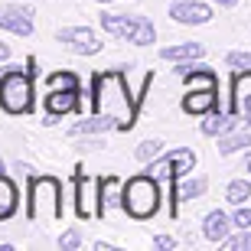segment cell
<instances>
[{
  "mask_svg": "<svg viewBox=\"0 0 251 251\" xmlns=\"http://www.w3.org/2000/svg\"><path fill=\"white\" fill-rule=\"evenodd\" d=\"M193 170H196V150L189 147H170L157 160L147 163V173L160 183H176L179 176H189Z\"/></svg>",
  "mask_w": 251,
  "mask_h": 251,
  "instance_id": "cell-6",
  "label": "cell"
},
{
  "mask_svg": "<svg viewBox=\"0 0 251 251\" xmlns=\"http://www.w3.org/2000/svg\"><path fill=\"white\" fill-rule=\"evenodd\" d=\"M82 104V88H49L46 95V124H52L62 114L78 111Z\"/></svg>",
  "mask_w": 251,
  "mask_h": 251,
  "instance_id": "cell-11",
  "label": "cell"
},
{
  "mask_svg": "<svg viewBox=\"0 0 251 251\" xmlns=\"http://www.w3.org/2000/svg\"><path fill=\"white\" fill-rule=\"evenodd\" d=\"M251 147V130H228V134H222L219 137V153L222 157H228V153H238V150Z\"/></svg>",
  "mask_w": 251,
  "mask_h": 251,
  "instance_id": "cell-21",
  "label": "cell"
},
{
  "mask_svg": "<svg viewBox=\"0 0 251 251\" xmlns=\"http://www.w3.org/2000/svg\"><path fill=\"white\" fill-rule=\"evenodd\" d=\"M75 215L78 219H98L101 205H98V183L92 176H85L82 170H75Z\"/></svg>",
  "mask_w": 251,
  "mask_h": 251,
  "instance_id": "cell-10",
  "label": "cell"
},
{
  "mask_svg": "<svg viewBox=\"0 0 251 251\" xmlns=\"http://www.w3.org/2000/svg\"><path fill=\"white\" fill-rule=\"evenodd\" d=\"M248 199H251V179L238 176V179H232V183L225 186V202L228 205H245Z\"/></svg>",
  "mask_w": 251,
  "mask_h": 251,
  "instance_id": "cell-22",
  "label": "cell"
},
{
  "mask_svg": "<svg viewBox=\"0 0 251 251\" xmlns=\"http://www.w3.org/2000/svg\"><path fill=\"white\" fill-rule=\"evenodd\" d=\"M232 222H235V228H251V209L248 205H235Z\"/></svg>",
  "mask_w": 251,
  "mask_h": 251,
  "instance_id": "cell-29",
  "label": "cell"
},
{
  "mask_svg": "<svg viewBox=\"0 0 251 251\" xmlns=\"http://www.w3.org/2000/svg\"><path fill=\"white\" fill-rule=\"evenodd\" d=\"M212 3H219V7H238V0H212Z\"/></svg>",
  "mask_w": 251,
  "mask_h": 251,
  "instance_id": "cell-32",
  "label": "cell"
},
{
  "mask_svg": "<svg viewBox=\"0 0 251 251\" xmlns=\"http://www.w3.org/2000/svg\"><path fill=\"white\" fill-rule=\"evenodd\" d=\"M26 215L33 222H59L62 219V183L56 176H29Z\"/></svg>",
  "mask_w": 251,
  "mask_h": 251,
  "instance_id": "cell-3",
  "label": "cell"
},
{
  "mask_svg": "<svg viewBox=\"0 0 251 251\" xmlns=\"http://www.w3.org/2000/svg\"><path fill=\"white\" fill-rule=\"evenodd\" d=\"M46 88H82V82L75 72H52L46 78Z\"/></svg>",
  "mask_w": 251,
  "mask_h": 251,
  "instance_id": "cell-25",
  "label": "cell"
},
{
  "mask_svg": "<svg viewBox=\"0 0 251 251\" xmlns=\"http://www.w3.org/2000/svg\"><path fill=\"white\" fill-rule=\"evenodd\" d=\"M95 3H118V0H95Z\"/></svg>",
  "mask_w": 251,
  "mask_h": 251,
  "instance_id": "cell-35",
  "label": "cell"
},
{
  "mask_svg": "<svg viewBox=\"0 0 251 251\" xmlns=\"http://www.w3.org/2000/svg\"><path fill=\"white\" fill-rule=\"evenodd\" d=\"M114 124H118L114 118H108V114H95V111H92V118L75 121L72 127H69V134H72V137H85V134H104V130H111Z\"/></svg>",
  "mask_w": 251,
  "mask_h": 251,
  "instance_id": "cell-19",
  "label": "cell"
},
{
  "mask_svg": "<svg viewBox=\"0 0 251 251\" xmlns=\"http://www.w3.org/2000/svg\"><path fill=\"white\" fill-rule=\"evenodd\" d=\"M163 150H167V144H163V140L150 137V140H140L137 147H134V157H137V163H150V160H157Z\"/></svg>",
  "mask_w": 251,
  "mask_h": 251,
  "instance_id": "cell-23",
  "label": "cell"
},
{
  "mask_svg": "<svg viewBox=\"0 0 251 251\" xmlns=\"http://www.w3.org/2000/svg\"><path fill=\"white\" fill-rule=\"evenodd\" d=\"M101 29L114 39H124V43H134V46H150L157 43V26L150 23V17L144 13H111L104 10L101 13Z\"/></svg>",
  "mask_w": 251,
  "mask_h": 251,
  "instance_id": "cell-5",
  "label": "cell"
},
{
  "mask_svg": "<svg viewBox=\"0 0 251 251\" xmlns=\"http://www.w3.org/2000/svg\"><path fill=\"white\" fill-rule=\"evenodd\" d=\"M56 39L75 56H98L104 49V43L98 39V33L92 26H62L56 33Z\"/></svg>",
  "mask_w": 251,
  "mask_h": 251,
  "instance_id": "cell-7",
  "label": "cell"
},
{
  "mask_svg": "<svg viewBox=\"0 0 251 251\" xmlns=\"http://www.w3.org/2000/svg\"><path fill=\"white\" fill-rule=\"evenodd\" d=\"M10 59V43H0V62H7Z\"/></svg>",
  "mask_w": 251,
  "mask_h": 251,
  "instance_id": "cell-31",
  "label": "cell"
},
{
  "mask_svg": "<svg viewBox=\"0 0 251 251\" xmlns=\"http://www.w3.org/2000/svg\"><path fill=\"white\" fill-rule=\"evenodd\" d=\"M245 173L251 176V153H245Z\"/></svg>",
  "mask_w": 251,
  "mask_h": 251,
  "instance_id": "cell-33",
  "label": "cell"
},
{
  "mask_svg": "<svg viewBox=\"0 0 251 251\" xmlns=\"http://www.w3.org/2000/svg\"><path fill=\"white\" fill-rule=\"evenodd\" d=\"M205 56L202 43H176V46H163L160 49V59L163 62H196V59Z\"/></svg>",
  "mask_w": 251,
  "mask_h": 251,
  "instance_id": "cell-18",
  "label": "cell"
},
{
  "mask_svg": "<svg viewBox=\"0 0 251 251\" xmlns=\"http://www.w3.org/2000/svg\"><path fill=\"white\" fill-rule=\"evenodd\" d=\"M205 189H209V183H205L202 176L183 179V183H179V189H176V199H179V202H193V199H199Z\"/></svg>",
  "mask_w": 251,
  "mask_h": 251,
  "instance_id": "cell-24",
  "label": "cell"
},
{
  "mask_svg": "<svg viewBox=\"0 0 251 251\" xmlns=\"http://www.w3.org/2000/svg\"><path fill=\"white\" fill-rule=\"evenodd\" d=\"M124 69H127V65L95 75V78H92V101H88V108H92L95 114H108V118H114L121 130H130V124H134V118H137L140 101H137V98H130L127 82H124Z\"/></svg>",
  "mask_w": 251,
  "mask_h": 251,
  "instance_id": "cell-1",
  "label": "cell"
},
{
  "mask_svg": "<svg viewBox=\"0 0 251 251\" xmlns=\"http://www.w3.org/2000/svg\"><path fill=\"white\" fill-rule=\"evenodd\" d=\"M160 179H153L150 173H140V176H130L127 183H124V202L121 209L130 215V219H137V222H144V219H153V215L160 212Z\"/></svg>",
  "mask_w": 251,
  "mask_h": 251,
  "instance_id": "cell-4",
  "label": "cell"
},
{
  "mask_svg": "<svg viewBox=\"0 0 251 251\" xmlns=\"http://www.w3.org/2000/svg\"><path fill=\"white\" fill-rule=\"evenodd\" d=\"M33 78H36V62L33 59L26 62V69H7L0 75V108L7 114L33 111Z\"/></svg>",
  "mask_w": 251,
  "mask_h": 251,
  "instance_id": "cell-2",
  "label": "cell"
},
{
  "mask_svg": "<svg viewBox=\"0 0 251 251\" xmlns=\"http://www.w3.org/2000/svg\"><path fill=\"white\" fill-rule=\"evenodd\" d=\"M225 65H228V69H235V72H248V69H251V52L235 49V52H228V56H225Z\"/></svg>",
  "mask_w": 251,
  "mask_h": 251,
  "instance_id": "cell-27",
  "label": "cell"
},
{
  "mask_svg": "<svg viewBox=\"0 0 251 251\" xmlns=\"http://www.w3.org/2000/svg\"><path fill=\"white\" fill-rule=\"evenodd\" d=\"M167 17L173 20V23H179V26H205L215 13L202 0H176V3H170Z\"/></svg>",
  "mask_w": 251,
  "mask_h": 251,
  "instance_id": "cell-9",
  "label": "cell"
},
{
  "mask_svg": "<svg viewBox=\"0 0 251 251\" xmlns=\"http://www.w3.org/2000/svg\"><path fill=\"white\" fill-rule=\"evenodd\" d=\"M0 173H7V163H3V157H0Z\"/></svg>",
  "mask_w": 251,
  "mask_h": 251,
  "instance_id": "cell-34",
  "label": "cell"
},
{
  "mask_svg": "<svg viewBox=\"0 0 251 251\" xmlns=\"http://www.w3.org/2000/svg\"><path fill=\"white\" fill-rule=\"evenodd\" d=\"M219 108V92L212 88H189L183 95V111L186 114H196V118H205L209 111Z\"/></svg>",
  "mask_w": 251,
  "mask_h": 251,
  "instance_id": "cell-13",
  "label": "cell"
},
{
  "mask_svg": "<svg viewBox=\"0 0 251 251\" xmlns=\"http://www.w3.org/2000/svg\"><path fill=\"white\" fill-rule=\"evenodd\" d=\"M124 202V183L118 176H104L98 179V205H101V215L108 209H118Z\"/></svg>",
  "mask_w": 251,
  "mask_h": 251,
  "instance_id": "cell-17",
  "label": "cell"
},
{
  "mask_svg": "<svg viewBox=\"0 0 251 251\" xmlns=\"http://www.w3.org/2000/svg\"><path fill=\"white\" fill-rule=\"evenodd\" d=\"M17 205H20V193L13 186V179L7 173H0V222H7L17 215Z\"/></svg>",
  "mask_w": 251,
  "mask_h": 251,
  "instance_id": "cell-20",
  "label": "cell"
},
{
  "mask_svg": "<svg viewBox=\"0 0 251 251\" xmlns=\"http://www.w3.org/2000/svg\"><path fill=\"white\" fill-rule=\"evenodd\" d=\"M59 248H62V251H75V248H82V235H78V228H69V232L59 235Z\"/></svg>",
  "mask_w": 251,
  "mask_h": 251,
  "instance_id": "cell-28",
  "label": "cell"
},
{
  "mask_svg": "<svg viewBox=\"0 0 251 251\" xmlns=\"http://www.w3.org/2000/svg\"><path fill=\"white\" fill-rule=\"evenodd\" d=\"M235 228V222H232V215H225L222 209H212V212L202 219V235L209 238V242H215V245H222L225 238H228V232Z\"/></svg>",
  "mask_w": 251,
  "mask_h": 251,
  "instance_id": "cell-16",
  "label": "cell"
},
{
  "mask_svg": "<svg viewBox=\"0 0 251 251\" xmlns=\"http://www.w3.org/2000/svg\"><path fill=\"white\" fill-rule=\"evenodd\" d=\"M222 245L228 251H251V228H238V235H228Z\"/></svg>",
  "mask_w": 251,
  "mask_h": 251,
  "instance_id": "cell-26",
  "label": "cell"
},
{
  "mask_svg": "<svg viewBox=\"0 0 251 251\" xmlns=\"http://www.w3.org/2000/svg\"><path fill=\"white\" fill-rule=\"evenodd\" d=\"M232 111L245 121H251V69L235 72L232 78Z\"/></svg>",
  "mask_w": 251,
  "mask_h": 251,
  "instance_id": "cell-14",
  "label": "cell"
},
{
  "mask_svg": "<svg viewBox=\"0 0 251 251\" xmlns=\"http://www.w3.org/2000/svg\"><path fill=\"white\" fill-rule=\"evenodd\" d=\"M176 72L183 75L186 88H212V92H219V75L209 65H202L199 59L196 62H176Z\"/></svg>",
  "mask_w": 251,
  "mask_h": 251,
  "instance_id": "cell-12",
  "label": "cell"
},
{
  "mask_svg": "<svg viewBox=\"0 0 251 251\" xmlns=\"http://www.w3.org/2000/svg\"><path fill=\"white\" fill-rule=\"evenodd\" d=\"M238 121H242V118H238L235 111H228V114H225L222 108H215V111H209V114H205V121L199 124V130H202L205 137H222V134H228V130H235V127H238Z\"/></svg>",
  "mask_w": 251,
  "mask_h": 251,
  "instance_id": "cell-15",
  "label": "cell"
},
{
  "mask_svg": "<svg viewBox=\"0 0 251 251\" xmlns=\"http://www.w3.org/2000/svg\"><path fill=\"white\" fill-rule=\"evenodd\" d=\"M153 245H157L160 251H173V248H176V238H173V235H157Z\"/></svg>",
  "mask_w": 251,
  "mask_h": 251,
  "instance_id": "cell-30",
  "label": "cell"
},
{
  "mask_svg": "<svg viewBox=\"0 0 251 251\" xmlns=\"http://www.w3.org/2000/svg\"><path fill=\"white\" fill-rule=\"evenodd\" d=\"M0 29H7L10 36H33L36 17L26 3H0Z\"/></svg>",
  "mask_w": 251,
  "mask_h": 251,
  "instance_id": "cell-8",
  "label": "cell"
}]
</instances>
